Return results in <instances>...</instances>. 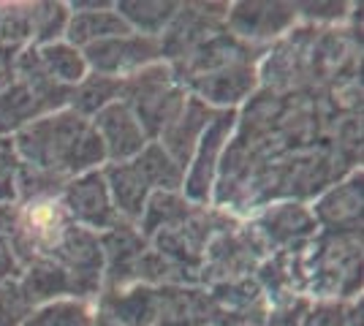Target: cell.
<instances>
[{
    "mask_svg": "<svg viewBox=\"0 0 364 326\" xmlns=\"http://www.w3.org/2000/svg\"><path fill=\"white\" fill-rule=\"evenodd\" d=\"M22 166L41 171L65 188L68 180L107 163L104 144L87 117L74 109H60L36 117L14 134Z\"/></svg>",
    "mask_w": 364,
    "mask_h": 326,
    "instance_id": "6da1fadb",
    "label": "cell"
},
{
    "mask_svg": "<svg viewBox=\"0 0 364 326\" xmlns=\"http://www.w3.org/2000/svg\"><path fill=\"white\" fill-rule=\"evenodd\" d=\"M185 98V87L164 60L141 68L134 77H125L120 85V101L136 114L150 141L158 139L164 128L180 114Z\"/></svg>",
    "mask_w": 364,
    "mask_h": 326,
    "instance_id": "7a4b0ae2",
    "label": "cell"
},
{
    "mask_svg": "<svg viewBox=\"0 0 364 326\" xmlns=\"http://www.w3.org/2000/svg\"><path fill=\"white\" fill-rule=\"evenodd\" d=\"M237 128V109H218L213 123L204 128L198 139L193 158L185 169V183H182V196L191 204H201L210 199V188L215 183V171L220 163V156L226 150L228 136Z\"/></svg>",
    "mask_w": 364,
    "mask_h": 326,
    "instance_id": "3957f363",
    "label": "cell"
},
{
    "mask_svg": "<svg viewBox=\"0 0 364 326\" xmlns=\"http://www.w3.org/2000/svg\"><path fill=\"white\" fill-rule=\"evenodd\" d=\"M101 169L85 171L74 180H68L65 188L60 190V196H58L63 210L71 217V223L95 234H104L109 229H114L117 223H122L114 204H112L107 180H104Z\"/></svg>",
    "mask_w": 364,
    "mask_h": 326,
    "instance_id": "277c9868",
    "label": "cell"
},
{
    "mask_svg": "<svg viewBox=\"0 0 364 326\" xmlns=\"http://www.w3.org/2000/svg\"><path fill=\"white\" fill-rule=\"evenodd\" d=\"M82 55H85V63H87L90 74L109 79L134 77L141 68L164 60L158 38H147V36H139V33H128V36H120V38L98 41L92 47L82 49Z\"/></svg>",
    "mask_w": 364,
    "mask_h": 326,
    "instance_id": "5b68a950",
    "label": "cell"
},
{
    "mask_svg": "<svg viewBox=\"0 0 364 326\" xmlns=\"http://www.w3.org/2000/svg\"><path fill=\"white\" fill-rule=\"evenodd\" d=\"M90 123H92V128H95L101 144H104L107 163L134 161V158L150 144V136L144 134V128H141V123L136 120V114L125 107L120 98L101 109Z\"/></svg>",
    "mask_w": 364,
    "mask_h": 326,
    "instance_id": "8992f818",
    "label": "cell"
},
{
    "mask_svg": "<svg viewBox=\"0 0 364 326\" xmlns=\"http://www.w3.org/2000/svg\"><path fill=\"white\" fill-rule=\"evenodd\" d=\"M296 22L294 3H237L228 6L226 28L234 38L258 41L286 33Z\"/></svg>",
    "mask_w": 364,
    "mask_h": 326,
    "instance_id": "52a82bcc",
    "label": "cell"
},
{
    "mask_svg": "<svg viewBox=\"0 0 364 326\" xmlns=\"http://www.w3.org/2000/svg\"><path fill=\"white\" fill-rule=\"evenodd\" d=\"M215 112H218V109L207 107L204 101H198L196 95H188L180 109V114H177V117L164 128V134L155 139L182 171L188 169L198 139H201L204 128L213 123Z\"/></svg>",
    "mask_w": 364,
    "mask_h": 326,
    "instance_id": "ba28073f",
    "label": "cell"
},
{
    "mask_svg": "<svg viewBox=\"0 0 364 326\" xmlns=\"http://www.w3.org/2000/svg\"><path fill=\"white\" fill-rule=\"evenodd\" d=\"M191 87L196 90L198 101H204L207 107L237 109V104L245 101L250 90L256 87V68L250 65V60L228 63L218 71L193 77Z\"/></svg>",
    "mask_w": 364,
    "mask_h": 326,
    "instance_id": "9c48e42d",
    "label": "cell"
},
{
    "mask_svg": "<svg viewBox=\"0 0 364 326\" xmlns=\"http://www.w3.org/2000/svg\"><path fill=\"white\" fill-rule=\"evenodd\" d=\"M104 180H107L109 196L112 204L117 210L122 223L136 226L144 207L150 202L152 188L144 180L141 169L136 166V161H125V163H104Z\"/></svg>",
    "mask_w": 364,
    "mask_h": 326,
    "instance_id": "30bf717a",
    "label": "cell"
},
{
    "mask_svg": "<svg viewBox=\"0 0 364 326\" xmlns=\"http://www.w3.org/2000/svg\"><path fill=\"white\" fill-rule=\"evenodd\" d=\"M16 280H19L25 296L31 299L33 308L55 302V299H65V296H74L76 299V288L71 275L60 264H55L52 259H33L31 264L22 266V272H19Z\"/></svg>",
    "mask_w": 364,
    "mask_h": 326,
    "instance_id": "8fae6325",
    "label": "cell"
},
{
    "mask_svg": "<svg viewBox=\"0 0 364 326\" xmlns=\"http://www.w3.org/2000/svg\"><path fill=\"white\" fill-rule=\"evenodd\" d=\"M313 217L321 226H337L340 232L362 226V171H353L350 180L332 188L313 207Z\"/></svg>",
    "mask_w": 364,
    "mask_h": 326,
    "instance_id": "7c38bea8",
    "label": "cell"
},
{
    "mask_svg": "<svg viewBox=\"0 0 364 326\" xmlns=\"http://www.w3.org/2000/svg\"><path fill=\"white\" fill-rule=\"evenodd\" d=\"M134 33L125 19L114 11V3L109 9H98V11H71L68 28H65V38L71 47L87 49L98 41H109V38H120Z\"/></svg>",
    "mask_w": 364,
    "mask_h": 326,
    "instance_id": "4fadbf2b",
    "label": "cell"
},
{
    "mask_svg": "<svg viewBox=\"0 0 364 326\" xmlns=\"http://www.w3.org/2000/svg\"><path fill=\"white\" fill-rule=\"evenodd\" d=\"M114 11L125 19V25L139 36L161 38L164 31L171 25V19L180 11V3H152V0H122L114 3Z\"/></svg>",
    "mask_w": 364,
    "mask_h": 326,
    "instance_id": "5bb4252c",
    "label": "cell"
},
{
    "mask_svg": "<svg viewBox=\"0 0 364 326\" xmlns=\"http://www.w3.org/2000/svg\"><path fill=\"white\" fill-rule=\"evenodd\" d=\"M36 52H38V60L44 65L46 77L63 85V87H68V90H74L76 85L90 74L82 49L71 47L68 41H55V44H46V47H36Z\"/></svg>",
    "mask_w": 364,
    "mask_h": 326,
    "instance_id": "9a60e30c",
    "label": "cell"
},
{
    "mask_svg": "<svg viewBox=\"0 0 364 326\" xmlns=\"http://www.w3.org/2000/svg\"><path fill=\"white\" fill-rule=\"evenodd\" d=\"M92 321H95V302L65 296L33 308L22 326H92Z\"/></svg>",
    "mask_w": 364,
    "mask_h": 326,
    "instance_id": "2e32d148",
    "label": "cell"
},
{
    "mask_svg": "<svg viewBox=\"0 0 364 326\" xmlns=\"http://www.w3.org/2000/svg\"><path fill=\"white\" fill-rule=\"evenodd\" d=\"M134 161L144 174V180L150 183L152 193H182L185 171L171 161V156L158 141H150Z\"/></svg>",
    "mask_w": 364,
    "mask_h": 326,
    "instance_id": "e0dca14e",
    "label": "cell"
},
{
    "mask_svg": "<svg viewBox=\"0 0 364 326\" xmlns=\"http://www.w3.org/2000/svg\"><path fill=\"white\" fill-rule=\"evenodd\" d=\"M261 226H264L261 234L269 242H291L299 234L316 229V217L313 212H307L302 204H277L272 210H267Z\"/></svg>",
    "mask_w": 364,
    "mask_h": 326,
    "instance_id": "ac0fdd59",
    "label": "cell"
},
{
    "mask_svg": "<svg viewBox=\"0 0 364 326\" xmlns=\"http://www.w3.org/2000/svg\"><path fill=\"white\" fill-rule=\"evenodd\" d=\"M120 85L122 79H109V77H98V74H87L71 90V101H68V109H74L76 114L92 120L104 107H109L112 101L120 98Z\"/></svg>",
    "mask_w": 364,
    "mask_h": 326,
    "instance_id": "d6986e66",
    "label": "cell"
},
{
    "mask_svg": "<svg viewBox=\"0 0 364 326\" xmlns=\"http://www.w3.org/2000/svg\"><path fill=\"white\" fill-rule=\"evenodd\" d=\"M68 19H71L68 3H31V47H46V44L63 41Z\"/></svg>",
    "mask_w": 364,
    "mask_h": 326,
    "instance_id": "ffe728a7",
    "label": "cell"
},
{
    "mask_svg": "<svg viewBox=\"0 0 364 326\" xmlns=\"http://www.w3.org/2000/svg\"><path fill=\"white\" fill-rule=\"evenodd\" d=\"M31 41V3H0V47L25 49Z\"/></svg>",
    "mask_w": 364,
    "mask_h": 326,
    "instance_id": "44dd1931",
    "label": "cell"
},
{
    "mask_svg": "<svg viewBox=\"0 0 364 326\" xmlns=\"http://www.w3.org/2000/svg\"><path fill=\"white\" fill-rule=\"evenodd\" d=\"M19 169H22V161L16 153L14 136H0V204L16 202Z\"/></svg>",
    "mask_w": 364,
    "mask_h": 326,
    "instance_id": "7402d4cb",
    "label": "cell"
},
{
    "mask_svg": "<svg viewBox=\"0 0 364 326\" xmlns=\"http://www.w3.org/2000/svg\"><path fill=\"white\" fill-rule=\"evenodd\" d=\"M299 326H348V305L337 299H321L299 318Z\"/></svg>",
    "mask_w": 364,
    "mask_h": 326,
    "instance_id": "603a6c76",
    "label": "cell"
},
{
    "mask_svg": "<svg viewBox=\"0 0 364 326\" xmlns=\"http://www.w3.org/2000/svg\"><path fill=\"white\" fill-rule=\"evenodd\" d=\"M19 272H22V264H19V259H16L14 248H11L9 237L0 234V283L16 280L19 278Z\"/></svg>",
    "mask_w": 364,
    "mask_h": 326,
    "instance_id": "cb8c5ba5",
    "label": "cell"
},
{
    "mask_svg": "<svg viewBox=\"0 0 364 326\" xmlns=\"http://www.w3.org/2000/svg\"><path fill=\"white\" fill-rule=\"evenodd\" d=\"M22 49H6L0 47V93L9 90L16 82V55Z\"/></svg>",
    "mask_w": 364,
    "mask_h": 326,
    "instance_id": "d4e9b609",
    "label": "cell"
},
{
    "mask_svg": "<svg viewBox=\"0 0 364 326\" xmlns=\"http://www.w3.org/2000/svg\"><path fill=\"white\" fill-rule=\"evenodd\" d=\"M92 326H122L120 321H114L112 315H107V313H101L98 308H95V321H92Z\"/></svg>",
    "mask_w": 364,
    "mask_h": 326,
    "instance_id": "484cf974",
    "label": "cell"
}]
</instances>
